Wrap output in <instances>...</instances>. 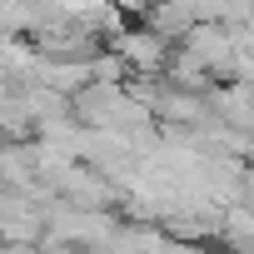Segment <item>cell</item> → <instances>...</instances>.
Masks as SVG:
<instances>
[{"label": "cell", "instance_id": "cell-1", "mask_svg": "<svg viewBox=\"0 0 254 254\" xmlns=\"http://www.w3.org/2000/svg\"><path fill=\"white\" fill-rule=\"evenodd\" d=\"M115 45H120L125 65H130L135 75H155V70L170 65V60H165V55H170V40H165L160 30H150V25H140V30H120Z\"/></svg>", "mask_w": 254, "mask_h": 254}, {"label": "cell", "instance_id": "cell-2", "mask_svg": "<svg viewBox=\"0 0 254 254\" xmlns=\"http://www.w3.org/2000/svg\"><path fill=\"white\" fill-rule=\"evenodd\" d=\"M145 15H150L145 25H150V30H160L165 40H175V45H180V40L190 35V25L199 20V10H194V0H155V5H150Z\"/></svg>", "mask_w": 254, "mask_h": 254}]
</instances>
